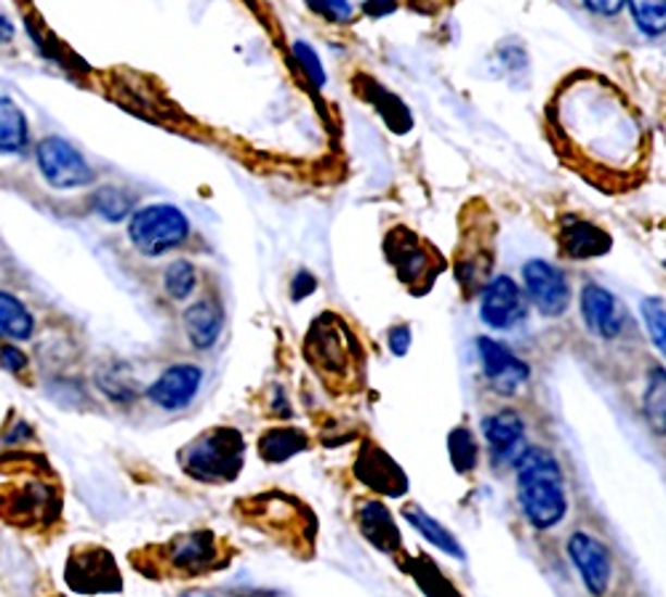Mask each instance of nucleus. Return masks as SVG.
<instances>
[{"mask_svg":"<svg viewBox=\"0 0 666 597\" xmlns=\"http://www.w3.org/2000/svg\"><path fill=\"white\" fill-rule=\"evenodd\" d=\"M62 486L46 459L29 451L0 457V520L22 531H46L62 518Z\"/></svg>","mask_w":666,"mask_h":597,"instance_id":"obj_1","label":"nucleus"},{"mask_svg":"<svg viewBox=\"0 0 666 597\" xmlns=\"http://www.w3.org/2000/svg\"><path fill=\"white\" fill-rule=\"evenodd\" d=\"M517 501L528 523L539 531H550L563 523L568 512V496L560 462L541 446H528L515 462Z\"/></svg>","mask_w":666,"mask_h":597,"instance_id":"obj_2","label":"nucleus"},{"mask_svg":"<svg viewBox=\"0 0 666 597\" xmlns=\"http://www.w3.org/2000/svg\"><path fill=\"white\" fill-rule=\"evenodd\" d=\"M243 462H246V440L235 427H213L198 435L182 451V467L189 477L200 483L237 481Z\"/></svg>","mask_w":666,"mask_h":597,"instance_id":"obj_3","label":"nucleus"},{"mask_svg":"<svg viewBox=\"0 0 666 597\" xmlns=\"http://www.w3.org/2000/svg\"><path fill=\"white\" fill-rule=\"evenodd\" d=\"M189 238V222L176 206L155 203L131 214L128 240L145 257L158 259Z\"/></svg>","mask_w":666,"mask_h":597,"instance_id":"obj_4","label":"nucleus"},{"mask_svg":"<svg viewBox=\"0 0 666 597\" xmlns=\"http://www.w3.org/2000/svg\"><path fill=\"white\" fill-rule=\"evenodd\" d=\"M353 336L347 334L344 323H338L333 315H323L312 323L307 334V358L325 380H347V374L355 365V345Z\"/></svg>","mask_w":666,"mask_h":597,"instance_id":"obj_5","label":"nucleus"},{"mask_svg":"<svg viewBox=\"0 0 666 597\" xmlns=\"http://www.w3.org/2000/svg\"><path fill=\"white\" fill-rule=\"evenodd\" d=\"M384 253L392 268H395L397 277H400L414 294L427 291V288L432 286V281H435L437 272L443 270V264L437 262L435 253H430V248L421 246L419 238L406 227H397L386 235Z\"/></svg>","mask_w":666,"mask_h":597,"instance_id":"obj_6","label":"nucleus"},{"mask_svg":"<svg viewBox=\"0 0 666 597\" xmlns=\"http://www.w3.org/2000/svg\"><path fill=\"white\" fill-rule=\"evenodd\" d=\"M248 505H254V510L243 507V515L251 518L264 531H270V534H291L299 539V544L301 539L312 544L314 518L296 499L272 490V494L259 496V499H248Z\"/></svg>","mask_w":666,"mask_h":597,"instance_id":"obj_7","label":"nucleus"},{"mask_svg":"<svg viewBox=\"0 0 666 597\" xmlns=\"http://www.w3.org/2000/svg\"><path fill=\"white\" fill-rule=\"evenodd\" d=\"M38 169L44 179L57 190H77L94 182V171L86 158L62 136H46L38 145Z\"/></svg>","mask_w":666,"mask_h":597,"instance_id":"obj_8","label":"nucleus"},{"mask_svg":"<svg viewBox=\"0 0 666 597\" xmlns=\"http://www.w3.org/2000/svg\"><path fill=\"white\" fill-rule=\"evenodd\" d=\"M155 558L163 563V569L174 573H187V576H198L217 565L219 558V539L213 531H187V534L174 536L158 547Z\"/></svg>","mask_w":666,"mask_h":597,"instance_id":"obj_9","label":"nucleus"},{"mask_svg":"<svg viewBox=\"0 0 666 597\" xmlns=\"http://www.w3.org/2000/svg\"><path fill=\"white\" fill-rule=\"evenodd\" d=\"M522 286H526V299L533 301V307L544 318H560L570 307V286L568 277L560 268L544 262V259H531L522 268Z\"/></svg>","mask_w":666,"mask_h":597,"instance_id":"obj_10","label":"nucleus"},{"mask_svg":"<svg viewBox=\"0 0 666 597\" xmlns=\"http://www.w3.org/2000/svg\"><path fill=\"white\" fill-rule=\"evenodd\" d=\"M528 315V299L513 277L498 275L488 281L480 291V318L485 326L496 331H509L520 326Z\"/></svg>","mask_w":666,"mask_h":597,"instance_id":"obj_11","label":"nucleus"},{"mask_svg":"<svg viewBox=\"0 0 666 597\" xmlns=\"http://www.w3.org/2000/svg\"><path fill=\"white\" fill-rule=\"evenodd\" d=\"M568 558L592 597H603L608 593L610 579H614V558L603 542L594 539L587 531H576L568 539Z\"/></svg>","mask_w":666,"mask_h":597,"instance_id":"obj_12","label":"nucleus"},{"mask_svg":"<svg viewBox=\"0 0 666 597\" xmlns=\"http://www.w3.org/2000/svg\"><path fill=\"white\" fill-rule=\"evenodd\" d=\"M478 352H480V363H483V374L488 380V387L493 393L504 395H517L526 382L531 380V369H528L526 360H520L517 355L504 347L502 341L488 339V336H480L478 339Z\"/></svg>","mask_w":666,"mask_h":597,"instance_id":"obj_13","label":"nucleus"},{"mask_svg":"<svg viewBox=\"0 0 666 597\" xmlns=\"http://www.w3.org/2000/svg\"><path fill=\"white\" fill-rule=\"evenodd\" d=\"M64 576H67L70 587L75 593H110V589H121V573L115 569V560H112L107 549L99 547L75 549Z\"/></svg>","mask_w":666,"mask_h":597,"instance_id":"obj_14","label":"nucleus"},{"mask_svg":"<svg viewBox=\"0 0 666 597\" xmlns=\"http://www.w3.org/2000/svg\"><path fill=\"white\" fill-rule=\"evenodd\" d=\"M200 384H203V371L193 363H180L165 369L147 389V398L163 411H182L195 400Z\"/></svg>","mask_w":666,"mask_h":597,"instance_id":"obj_15","label":"nucleus"},{"mask_svg":"<svg viewBox=\"0 0 666 597\" xmlns=\"http://www.w3.org/2000/svg\"><path fill=\"white\" fill-rule=\"evenodd\" d=\"M483 435L488 448H491L493 462L498 464H513L520 459V453L526 451V422L513 408H504V411L491 413L483 419Z\"/></svg>","mask_w":666,"mask_h":597,"instance_id":"obj_16","label":"nucleus"},{"mask_svg":"<svg viewBox=\"0 0 666 597\" xmlns=\"http://www.w3.org/2000/svg\"><path fill=\"white\" fill-rule=\"evenodd\" d=\"M355 475H358L362 486L377 490V494L403 496L408 490L406 472L379 446L360 448L358 462H355Z\"/></svg>","mask_w":666,"mask_h":597,"instance_id":"obj_17","label":"nucleus"},{"mask_svg":"<svg viewBox=\"0 0 666 597\" xmlns=\"http://www.w3.org/2000/svg\"><path fill=\"white\" fill-rule=\"evenodd\" d=\"M557 246H560V253L565 259H570V262H590V259H600L610 253L614 240L594 222L568 216L560 224V233H557Z\"/></svg>","mask_w":666,"mask_h":597,"instance_id":"obj_18","label":"nucleus"},{"mask_svg":"<svg viewBox=\"0 0 666 597\" xmlns=\"http://www.w3.org/2000/svg\"><path fill=\"white\" fill-rule=\"evenodd\" d=\"M581 315H584L587 328L594 336L603 339H616L624 328V312L614 294L608 288L597 286V283H587L581 288Z\"/></svg>","mask_w":666,"mask_h":597,"instance_id":"obj_19","label":"nucleus"},{"mask_svg":"<svg viewBox=\"0 0 666 597\" xmlns=\"http://www.w3.org/2000/svg\"><path fill=\"white\" fill-rule=\"evenodd\" d=\"M358 528H360L362 539L371 542L379 552H384V555L400 552V547H403L400 528H397L395 518H392V512L386 510L384 501H379V499L362 501V505L358 507Z\"/></svg>","mask_w":666,"mask_h":597,"instance_id":"obj_20","label":"nucleus"},{"mask_svg":"<svg viewBox=\"0 0 666 597\" xmlns=\"http://www.w3.org/2000/svg\"><path fill=\"white\" fill-rule=\"evenodd\" d=\"M224 328V312L219 301L198 299L184 312V331L195 350H211Z\"/></svg>","mask_w":666,"mask_h":597,"instance_id":"obj_21","label":"nucleus"},{"mask_svg":"<svg viewBox=\"0 0 666 597\" xmlns=\"http://www.w3.org/2000/svg\"><path fill=\"white\" fill-rule=\"evenodd\" d=\"M309 437L299 427H272L259 437V457L270 464H281L307 451Z\"/></svg>","mask_w":666,"mask_h":597,"instance_id":"obj_22","label":"nucleus"},{"mask_svg":"<svg viewBox=\"0 0 666 597\" xmlns=\"http://www.w3.org/2000/svg\"><path fill=\"white\" fill-rule=\"evenodd\" d=\"M368 83L366 91H362V97L368 99V102L377 108L379 115H382V121L386 126L392 128L395 134H408L410 128H414V117H410V112L406 104H403V99H397L395 94L386 91L384 86H379V83H371L368 78H362Z\"/></svg>","mask_w":666,"mask_h":597,"instance_id":"obj_23","label":"nucleus"},{"mask_svg":"<svg viewBox=\"0 0 666 597\" xmlns=\"http://www.w3.org/2000/svg\"><path fill=\"white\" fill-rule=\"evenodd\" d=\"M403 518H406L408 525H414V528L419 531V534L424 536L427 542L435 544L437 549H443L445 555H451V558H456V560H464V549H461V544L456 542V536L451 534L445 525H440L435 518L427 515L421 507L406 505V507H403Z\"/></svg>","mask_w":666,"mask_h":597,"instance_id":"obj_24","label":"nucleus"},{"mask_svg":"<svg viewBox=\"0 0 666 597\" xmlns=\"http://www.w3.org/2000/svg\"><path fill=\"white\" fill-rule=\"evenodd\" d=\"M29 126L25 112L11 99L0 97V156H16L27 147Z\"/></svg>","mask_w":666,"mask_h":597,"instance_id":"obj_25","label":"nucleus"},{"mask_svg":"<svg viewBox=\"0 0 666 597\" xmlns=\"http://www.w3.org/2000/svg\"><path fill=\"white\" fill-rule=\"evenodd\" d=\"M35 334L33 312L14 294L0 291V339L27 341Z\"/></svg>","mask_w":666,"mask_h":597,"instance_id":"obj_26","label":"nucleus"},{"mask_svg":"<svg viewBox=\"0 0 666 597\" xmlns=\"http://www.w3.org/2000/svg\"><path fill=\"white\" fill-rule=\"evenodd\" d=\"M642 413L648 419V427L653 435L666 437V371L653 369L648 374L645 398H642Z\"/></svg>","mask_w":666,"mask_h":597,"instance_id":"obj_27","label":"nucleus"},{"mask_svg":"<svg viewBox=\"0 0 666 597\" xmlns=\"http://www.w3.org/2000/svg\"><path fill=\"white\" fill-rule=\"evenodd\" d=\"M410 576L416 579V584L421 587V593L430 597H459L454 587L448 584V579L440 573V569L432 563L430 558H410L406 563Z\"/></svg>","mask_w":666,"mask_h":597,"instance_id":"obj_28","label":"nucleus"},{"mask_svg":"<svg viewBox=\"0 0 666 597\" xmlns=\"http://www.w3.org/2000/svg\"><path fill=\"white\" fill-rule=\"evenodd\" d=\"M640 33L658 38L666 35V0H627Z\"/></svg>","mask_w":666,"mask_h":597,"instance_id":"obj_29","label":"nucleus"},{"mask_svg":"<svg viewBox=\"0 0 666 597\" xmlns=\"http://www.w3.org/2000/svg\"><path fill=\"white\" fill-rule=\"evenodd\" d=\"M91 206L107 222H123L128 214H134V198L126 190H118V187H102L91 198Z\"/></svg>","mask_w":666,"mask_h":597,"instance_id":"obj_30","label":"nucleus"},{"mask_svg":"<svg viewBox=\"0 0 666 597\" xmlns=\"http://www.w3.org/2000/svg\"><path fill=\"white\" fill-rule=\"evenodd\" d=\"M163 286L171 299H189V294L198 286V270H195V264L187 262V259H176V262H171V268L165 270Z\"/></svg>","mask_w":666,"mask_h":597,"instance_id":"obj_31","label":"nucleus"},{"mask_svg":"<svg viewBox=\"0 0 666 597\" xmlns=\"http://www.w3.org/2000/svg\"><path fill=\"white\" fill-rule=\"evenodd\" d=\"M448 457L456 472H472L478 467V440H474V435L467 427H456L448 435Z\"/></svg>","mask_w":666,"mask_h":597,"instance_id":"obj_32","label":"nucleus"},{"mask_svg":"<svg viewBox=\"0 0 666 597\" xmlns=\"http://www.w3.org/2000/svg\"><path fill=\"white\" fill-rule=\"evenodd\" d=\"M642 321H645L648 334H651L656 350L666 358V304L662 299L642 301Z\"/></svg>","mask_w":666,"mask_h":597,"instance_id":"obj_33","label":"nucleus"},{"mask_svg":"<svg viewBox=\"0 0 666 597\" xmlns=\"http://www.w3.org/2000/svg\"><path fill=\"white\" fill-rule=\"evenodd\" d=\"M294 57H296V62H299V67L305 70L309 83H312L314 88H323L325 86V70H323V62H320V57L314 54L312 46H309L307 40H296Z\"/></svg>","mask_w":666,"mask_h":597,"instance_id":"obj_34","label":"nucleus"},{"mask_svg":"<svg viewBox=\"0 0 666 597\" xmlns=\"http://www.w3.org/2000/svg\"><path fill=\"white\" fill-rule=\"evenodd\" d=\"M307 5L314 11V14L333 22V25H344V22L353 20L355 14L349 0H307Z\"/></svg>","mask_w":666,"mask_h":597,"instance_id":"obj_35","label":"nucleus"},{"mask_svg":"<svg viewBox=\"0 0 666 597\" xmlns=\"http://www.w3.org/2000/svg\"><path fill=\"white\" fill-rule=\"evenodd\" d=\"M0 369H5L9 374H20L27 369V355L14 345L0 347Z\"/></svg>","mask_w":666,"mask_h":597,"instance_id":"obj_36","label":"nucleus"},{"mask_svg":"<svg viewBox=\"0 0 666 597\" xmlns=\"http://www.w3.org/2000/svg\"><path fill=\"white\" fill-rule=\"evenodd\" d=\"M314 291H318V281H314L312 272H307V270L296 272V277L291 281V299L305 301L307 297H312Z\"/></svg>","mask_w":666,"mask_h":597,"instance_id":"obj_37","label":"nucleus"},{"mask_svg":"<svg viewBox=\"0 0 666 597\" xmlns=\"http://www.w3.org/2000/svg\"><path fill=\"white\" fill-rule=\"evenodd\" d=\"M386 345H390L392 355H397V358H403V355L410 350V328L406 323L390 328V334H386Z\"/></svg>","mask_w":666,"mask_h":597,"instance_id":"obj_38","label":"nucleus"},{"mask_svg":"<svg viewBox=\"0 0 666 597\" xmlns=\"http://www.w3.org/2000/svg\"><path fill=\"white\" fill-rule=\"evenodd\" d=\"M395 9H397V0H366V3H362V14L373 16V20L392 14Z\"/></svg>","mask_w":666,"mask_h":597,"instance_id":"obj_39","label":"nucleus"},{"mask_svg":"<svg viewBox=\"0 0 666 597\" xmlns=\"http://www.w3.org/2000/svg\"><path fill=\"white\" fill-rule=\"evenodd\" d=\"M587 9H592L594 14H603V16H616L618 11L627 5V0H584Z\"/></svg>","mask_w":666,"mask_h":597,"instance_id":"obj_40","label":"nucleus"},{"mask_svg":"<svg viewBox=\"0 0 666 597\" xmlns=\"http://www.w3.org/2000/svg\"><path fill=\"white\" fill-rule=\"evenodd\" d=\"M9 40H14V25L9 16L0 14V43H9Z\"/></svg>","mask_w":666,"mask_h":597,"instance_id":"obj_41","label":"nucleus"},{"mask_svg":"<svg viewBox=\"0 0 666 597\" xmlns=\"http://www.w3.org/2000/svg\"><path fill=\"white\" fill-rule=\"evenodd\" d=\"M187 597H208V595H187Z\"/></svg>","mask_w":666,"mask_h":597,"instance_id":"obj_42","label":"nucleus"}]
</instances>
